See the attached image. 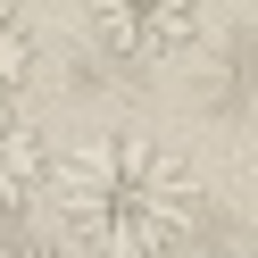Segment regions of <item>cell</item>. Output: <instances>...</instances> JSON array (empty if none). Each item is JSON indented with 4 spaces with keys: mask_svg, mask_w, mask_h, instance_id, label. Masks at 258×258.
Listing matches in <instances>:
<instances>
[{
    "mask_svg": "<svg viewBox=\"0 0 258 258\" xmlns=\"http://www.w3.org/2000/svg\"><path fill=\"white\" fill-rule=\"evenodd\" d=\"M50 208L84 258H175L200 233L191 167L142 134H92L75 158H58Z\"/></svg>",
    "mask_w": 258,
    "mask_h": 258,
    "instance_id": "1",
    "label": "cell"
},
{
    "mask_svg": "<svg viewBox=\"0 0 258 258\" xmlns=\"http://www.w3.org/2000/svg\"><path fill=\"white\" fill-rule=\"evenodd\" d=\"M84 25L117 67H175L200 50L208 0H84Z\"/></svg>",
    "mask_w": 258,
    "mask_h": 258,
    "instance_id": "2",
    "label": "cell"
},
{
    "mask_svg": "<svg viewBox=\"0 0 258 258\" xmlns=\"http://www.w3.org/2000/svg\"><path fill=\"white\" fill-rule=\"evenodd\" d=\"M50 175H58V158L42 142V125H25L17 108H0V225L34 217L50 200Z\"/></svg>",
    "mask_w": 258,
    "mask_h": 258,
    "instance_id": "3",
    "label": "cell"
},
{
    "mask_svg": "<svg viewBox=\"0 0 258 258\" xmlns=\"http://www.w3.org/2000/svg\"><path fill=\"white\" fill-rule=\"evenodd\" d=\"M34 58H42V50H34V25L0 0V108H17V92L34 84Z\"/></svg>",
    "mask_w": 258,
    "mask_h": 258,
    "instance_id": "4",
    "label": "cell"
}]
</instances>
